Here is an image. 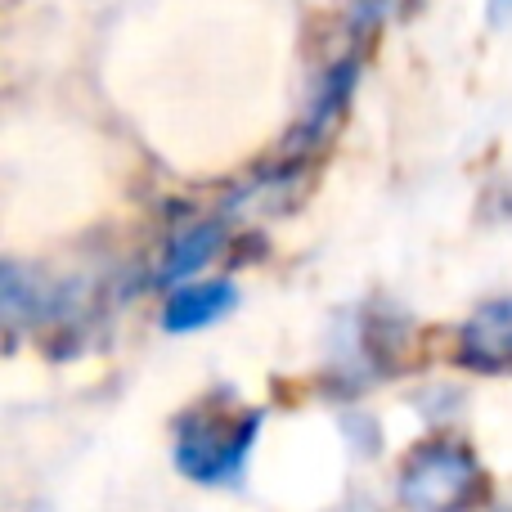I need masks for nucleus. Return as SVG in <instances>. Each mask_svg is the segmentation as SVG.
Wrapping results in <instances>:
<instances>
[{
  "instance_id": "obj_3",
  "label": "nucleus",
  "mask_w": 512,
  "mask_h": 512,
  "mask_svg": "<svg viewBox=\"0 0 512 512\" xmlns=\"http://www.w3.org/2000/svg\"><path fill=\"white\" fill-rule=\"evenodd\" d=\"M459 360L472 373H504L512 369V297H490L463 319L459 328Z\"/></svg>"
},
{
  "instance_id": "obj_6",
  "label": "nucleus",
  "mask_w": 512,
  "mask_h": 512,
  "mask_svg": "<svg viewBox=\"0 0 512 512\" xmlns=\"http://www.w3.org/2000/svg\"><path fill=\"white\" fill-rule=\"evenodd\" d=\"M0 306H5L9 324L45 319L59 306V292H50V283H45L41 274H27L18 261H5V274H0Z\"/></svg>"
},
{
  "instance_id": "obj_2",
  "label": "nucleus",
  "mask_w": 512,
  "mask_h": 512,
  "mask_svg": "<svg viewBox=\"0 0 512 512\" xmlns=\"http://www.w3.org/2000/svg\"><path fill=\"white\" fill-rule=\"evenodd\" d=\"M481 463L463 441L436 436L405 459L396 481L400 508L409 512H463L481 495Z\"/></svg>"
},
{
  "instance_id": "obj_9",
  "label": "nucleus",
  "mask_w": 512,
  "mask_h": 512,
  "mask_svg": "<svg viewBox=\"0 0 512 512\" xmlns=\"http://www.w3.org/2000/svg\"><path fill=\"white\" fill-rule=\"evenodd\" d=\"M337 512H378V508H373V504H342Z\"/></svg>"
},
{
  "instance_id": "obj_10",
  "label": "nucleus",
  "mask_w": 512,
  "mask_h": 512,
  "mask_svg": "<svg viewBox=\"0 0 512 512\" xmlns=\"http://www.w3.org/2000/svg\"><path fill=\"white\" fill-rule=\"evenodd\" d=\"M499 512H512V508H499Z\"/></svg>"
},
{
  "instance_id": "obj_8",
  "label": "nucleus",
  "mask_w": 512,
  "mask_h": 512,
  "mask_svg": "<svg viewBox=\"0 0 512 512\" xmlns=\"http://www.w3.org/2000/svg\"><path fill=\"white\" fill-rule=\"evenodd\" d=\"M486 18H490V27L512 23V0H486Z\"/></svg>"
},
{
  "instance_id": "obj_1",
  "label": "nucleus",
  "mask_w": 512,
  "mask_h": 512,
  "mask_svg": "<svg viewBox=\"0 0 512 512\" xmlns=\"http://www.w3.org/2000/svg\"><path fill=\"white\" fill-rule=\"evenodd\" d=\"M261 409H189L176 423V468L198 486H230L252 459Z\"/></svg>"
},
{
  "instance_id": "obj_7",
  "label": "nucleus",
  "mask_w": 512,
  "mask_h": 512,
  "mask_svg": "<svg viewBox=\"0 0 512 512\" xmlns=\"http://www.w3.org/2000/svg\"><path fill=\"white\" fill-rule=\"evenodd\" d=\"M355 72H360L355 59H346L324 77V90H319L315 108H310V117H306V135H319L337 117V108H346V99H351V90H355Z\"/></svg>"
},
{
  "instance_id": "obj_4",
  "label": "nucleus",
  "mask_w": 512,
  "mask_h": 512,
  "mask_svg": "<svg viewBox=\"0 0 512 512\" xmlns=\"http://www.w3.org/2000/svg\"><path fill=\"white\" fill-rule=\"evenodd\" d=\"M234 301H239L234 283H180L162 306V328L167 333H198V328L230 315Z\"/></svg>"
},
{
  "instance_id": "obj_5",
  "label": "nucleus",
  "mask_w": 512,
  "mask_h": 512,
  "mask_svg": "<svg viewBox=\"0 0 512 512\" xmlns=\"http://www.w3.org/2000/svg\"><path fill=\"white\" fill-rule=\"evenodd\" d=\"M221 243H225V225L221 221H194L189 230H180L176 239H171L167 256H162L158 279L171 283V288H180V283L194 279V274L203 270L216 252H221Z\"/></svg>"
}]
</instances>
